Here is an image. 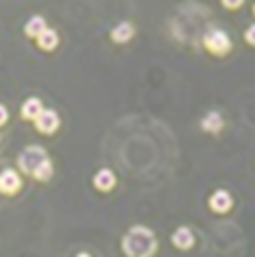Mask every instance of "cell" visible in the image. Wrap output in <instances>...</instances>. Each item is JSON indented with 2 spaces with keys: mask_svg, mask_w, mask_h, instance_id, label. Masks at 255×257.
<instances>
[{
  "mask_svg": "<svg viewBox=\"0 0 255 257\" xmlns=\"http://www.w3.org/2000/svg\"><path fill=\"white\" fill-rule=\"evenodd\" d=\"M122 253L126 257H153L157 253L155 233L144 224L131 227L122 237Z\"/></svg>",
  "mask_w": 255,
  "mask_h": 257,
  "instance_id": "1",
  "label": "cell"
},
{
  "mask_svg": "<svg viewBox=\"0 0 255 257\" xmlns=\"http://www.w3.org/2000/svg\"><path fill=\"white\" fill-rule=\"evenodd\" d=\"M203 46L209 55L214 57H227L231 53L233 44H231V37H229L222 29H209L203 33Z\"/></svg>",
  "mask_w": 255,
  "mask_h": 257,
  "instance_id": "2",
  "label": "cell"
},
{
  "mask_svg": "<svg viewBox=\"0 0 255 257\" xmlns=\"http://www.w3.org/2000/svg\"><path fill=\"white\" fill-rule=\"evenodd\" d=\"M48 159H50L48 153L44 151L42 146H27V149L18 155V168H20L24 175L33 177L35 172L48 162Z\"/></svg>",
  "mask_w": 255,
  "mask_h": 257,
  "instance_id": "3",
  "label": "cell"
},
{
  "mask_svg": "<svg viewBox=\"0 0 255 257\" xmlns=\"http://www.w3.org/2000/svg\"><path fill=\"white\" fill-rule=\"evenodd\" d=\"M59 124H61V118H59V113H57L55 109H44V111L40 113V118L35 120V128L40 133H44V136L55 133L57 128H59Z\"/></svg>",
  "mask_w": 255,
  "mask_h": 257,
  "instance_id": "4",
  "label": "cell"
},
{
  "mask_svg": "<svg viewBox=\"0 0 255 257\" xmlns=\"http://www.w3.org/2000/svg\"><path fill=\"white\" fill-rule=\"evenodd\" d=\"M22 190V179L16 170H3L0 172V194L16 196Z\"/></svg>",
  "mask_w": 255,
  "mask_h": 257,
  "instance_id": "5",
  "label": "cell"
},
{
  "mask_svg": "<svg viewBox=\"0 0 255 257\" xmlns=\"http://www.w3.org/2000/svg\"><path fill=\"white\" fill-rule=\"evenodd\" d=\"M207 205L214 214H227V211H231V207H233V198L227 190H216L214 194L209 196Z\"/></svg>",
  "mask_w": 255,
  "mask_h": 257,
  "instance_id": "6",
  "label": "cell"
},
{
  "mask_svg": "<svg viewBox=\"0 0 255 257\" xmlns=\"http://www.w3.org/2000/svg\"><path fill=\"white\" fill-rule=\"evenodd\" d=\"M133 35H136V27H133L131 22H120V24H116V27L111 29L109 40L113 44H126V42L133 40Z\"/></svg>",
  "mask_w": 255,
  "mask_h": 257,
  "instance_id": "7",
  "label": "cell"
},
{
  "mask_svg": "<svg viewBox=\"0 0 255 257\" xmlns=\"http://www.w3.org/2000/svg\"><path fill=\"white\" fill-rule=\"evenodd\" d=\"M92 183H94V188H96L98 192H111L113 188H116V175H113L109 168H103V170H98L96 175H94Z\"/></svg>",
  "mask_w": 255,
  "mask_h": 257,
  "instance_id": "8",
  "label": "cell"
},
{
  "mask_svg": "<svg viewBox=\"0 0 255 257\" xmlns=\"http://www.w3.org/2000/svg\"><path fill=\"white\" fill-rule=\"evenodd\" d=\"M44 111V105H42V100L40 98H35V96H31V98H27L22 102V107H20V115H22V120H37L40 118V113Z\"/></svg>",
  "mask_w": 255,
  "mask_h": 257,
  "instance_id": "9",
  "label": "cell"
},
{
  "mask_svg": "<svg viewBox=\"0 0 255 257\" xmlns=\"http://www.w3.org/2000/svg\"><path fill=\"white\" fill-rule=\"evenodd\" d=\"M222 126H225V120H222V115H220L218 111H207L205 118L201 120V128H203L205 133H212V136L220 133Z\"/></svg>",
  "mask_w": 255,
  "mask_h": 257,
  "instance_id": "10",
  "label": "cell"
},
{
  "mask_svg": "<svg viewBox=\"0 0 255 257\" xmlns=\"http://www.w3.org/2000/svg\"><path fill=\"white\" fill-rule=\"evenodd\" d=\"M35 42H37V48H40V50H44V53H53V50L59 46V33H57L55 29L48 27Z\"/></svg>",
  "mask_w": 255,
  "mask_h": 257,
  "instance_id": "11",
  "label": "cell"
},
{
  "mask_svg": "<svg viewBox=\"0 0 255 257\" xmlns=\"http://www.w3.org/2000/svg\"><path fill=\"white\" fill-rule=\"evenodd\" d=\"M170 240H173V244L179 250H188V248H192L194 246V233L192 231H190L188 227H179L173 233V237H170Z\"/></svg>",
  "mask_w": 255,
  "mask_h": 257,
  "instance_id": "12",
  "label": "cell"
},
{
  "mask_svg": "<svg viewBox=\"0 0 255 257\" xmlns=\"http://www.w3.org/2000/svg\"><path fill=\"white\" fill-rule=\"evenodd\" d=\"M46 29H48L46 20H44L42 16H33V18H29L27 24H24V35H27L29 40H37Z\"/></svg>",
  "mask_w": 255,
  "mask_h": 257,
  "instance_id": "13",
  "label": "cell"
},
{
  "mask_svg": "<svg viewBox=\"0 0 255 257\" xmlns=\"http://www.w3.org/2000/svg\"><path fill=\"white\" fill-rule=\"evenodd\" d=\"M33 179H35V181H40V183H46V181H50V179H53V162H50V159H48V162L44 164L42 168H40V170H37L35 175H33Z\"/></svg>",
  "mask_w": 255,
  "mask_h": 257,
  "instance_id": "14",
  "label": "cell"
},
{
  "mask_svg": "<svg viewBox=\"0 0 255 257\" xmlns=\"http://www.w3.org/2000/svg\"><path fill=\"white\" fill-rule=\"evenodd\" d=\"M220 5L225 9H229V11H235V9H240L242 5H244V0H220Z\"/></svg>",
  "mask_w": 255,
  "mask_h": 257,
  "instance_id": "15",
  "label": "cell"
},
{
  "mask_svg": "<svg viewBox=\"0 0 255 257\" xmlns=\"http://www.w3.org/2000/svg\"><path fill=\"white\" fill-rule=\"evenodd\" d=\"M244 42L248 46H255V24H251V27L244 31Z\"/></svg>",
  "mask_w": 255,
  "mask_h": 257,
  "instance_id": "16",
  "label": "cell"
},
{
  "mask_svg": "<svg viewBox=\"0 0 255 257\" xmlns=\"http://www.w3.org/2000/svg\"><path fill=\"white\" fill-rule=\"evenodd\" d=\"M7 120H9V111H7V107L0 105V126L7 124Z\"/></svg>",
  "mask_w": 255,
  "mask_h": 257,
  "instance_id": "17",
  "label": "cell"
},
{
  "mask_svg": "<svg viewBox=\"0 0 255 257\" xmlns=\"http://www.w3.org/2000/svg\"><path fill=\"white\" fill-rule=\"evenodd\" d=\"M76 257H90V255H87V253H79V255H76Z\"/></svg>",
  "mask_w": 255,
  "mask_h": 257,
  "instance_id": "18",
  "label": "cell"
},
{
  "mask_svg": "<svg viewBox=\"0 0 255 257\" xmlns=\"http://www.w3.org/2000/svg\"><path fill=\"white\" fill-rule=\"evenodd\" d=\"M253 16H255V5H253Z\"/></svg>",
  "mask_w": 255,
  "mask_h": 257,
  "instance_id": "19",
  "label": "cell"
}]
</instances>
